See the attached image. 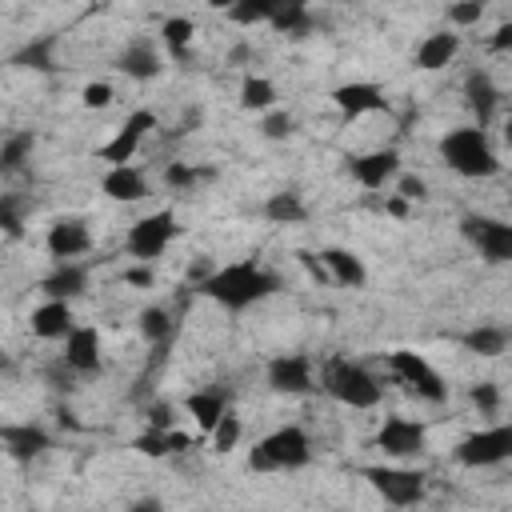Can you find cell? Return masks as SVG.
<instances>
[{
    "label": "cell",
    "instance_id": "cell-45",
    "mask_svg": "<svg viewBox=\"0 0 512 512\" xmlns=\"http://www.w3.org/2000/svg\"><path fill=\"white\" fill-rule=\"evenodd\" d=\"M148 428H172V404L168 400H156L152 408H148Z\"/></svg>",
    "mask_w": 512,
    "mask_h": 512
},
{
    "label": "cell",
    "instance_id": "cell-47",
    "mask_svg": "<svg viewBox=\"0 0 512 512\" xmlns=\"http://www.w3.org/2000/svg\"><path fill=\"white\" fill-rule=\"evenodd\" d=\"M488 48H492V52H512V24H500V28L492 32Z\"/></svg>",
    "mask_w": 512,
    "mask_h": 512
},
{
    "label": "cell",
    "instance_id": "cell-35",
    "mask_svg": "<svg viewBox=\"0 0 512 512\" xmlns=\"http://www.w3.org/2000/svg\"><path fill=\"white\" fill-rule=\"evenodd\" d=\"M208 176H212L208 168H196V164H184V160H172L164 168V184H172V188H192V184H200Z\"/></svg>",
    "mask_w": 512,
    "mask_h": 512
},
{
    "label": "cell",
    "instance_id": "cell-12",
    "mask_svg": "<svg viewBox=\"0 0 512 512\" xmlns=\"http://www.w3.org/2000/svg\"><path fill=\"white\" fill-rule=\"evenodd\" d=\"M268 384L280 396H308L316 388L312 384V360L300 356V352H288V356L268 360Z\"/></svg>",
    "mask_w": 512,
    "mask_h": 512
},
{
    "label": "cell",
    "instance_id": "cell-22",
    "mask_svg": "<svg viewBox=\"0 0 512 512\" xmlns=\"http://www.w3.org/2000/svg\"><path fill=\"white\" fill-rule=\"evenodd\" d=\"M464 100H468V108H472L476 124L484 128V124L492 120V112H496L500 92H496V84H492V76H488V72H468V80H464Z\"/></svg>",
    "mask_w": 512,
    "mask_h": 512
},
{
    "label": "cell",
    "instance_id": "cell-18",
    "mask_svg": "<svg viewBox=\"0 0 512 512\" xmlns=\"http://www.w3.org/2000/svg\"><path fill=\"white\" fill-rule=\"evenodd\" d=\"M0 440H4V452L12 460H32V456H40L52 444L48 432L36 428V424H4L0 428Z\"/></svg>",
    "mask_w": 512,
    "mask_h": 512
},
{
    "label": "cell",
    "instance_id": "cell-16",
    "mask_svg": "<svg viewBox=\"0 0 512 512\" xmlns=\"http://www.w3.org/2000/svg\"><path fill=\"white\" fill-rule=\"evenodd\" d=\"M100 188H104L108 200H120V204H132V200H144V196H148V180H144V172L132 168V164H112V168L104 172Z\"/></svg>",
    "mask_w": 512,
    "mask_h": 512
},
{
    "label": "cell",
    "instance_id": "cell-3",
    "mask_svg": "<svg viewBox=\"0 0 512 512\" xmlns=\"http://www.w3.org/2000/svg\"><path fill=\"white\" fill-rule=\"evenodd\" d=\"M312 460V440L304 428L284 424L276 432H268L252 452H248V468L252 472H276V468H304Z\"/></svg>",
    "mask_w": 512,
    "mask_h": 512
},
{
    "label": "cell",
    "instance_id": "cell-20",
    "mask_svg": "<svg viewBox=\"0 0 512 512\" xmlns=\"http://www.w3.org/2000/svg\"><path fill=\"white\" fill-rule=\"evenodd\" d=\"M456 52H460V36H456V32H432V36H424L420 48H416V68L440 72V68L452 64Z\"/></svg>",
    "mask_w": 512,
    "mask_h": 512
},
{
    "label": "cell",
    "instance_id": "cell-33",
    "mask_svg": "<svg viewBox=\"0 0 512 512\" xmlns=\"http://www.w3.org/2000/svg\"><path fill=\"white\" fill-rule=\"evenodd\" d=\"M140 332H144V340H152V344H168V336H172V316H168V308H144V312H140Z\"/></svg>",
    "mask_w": 512,
    "mask_h": 512
},
{
    "label": "cell",
    "instance_id": "cell-41",
    "mask_svg": "<svg viewBox=\"0 0 512 512\" xmlns=\"http://www.w3.org/2000/svg\"><path fill=\"white\" fill-rule=\"evenodd\" d=\"M472 404H476L480 412H496V408H500V388H496L492 380H480V384L472 388Z\"/></svg>",
    "mask_w": 512,
    "mask_h": 512
},
{
    "label": "cell",
    "instance_id": "cell-11",
    "mask_svg": "<svg viewBox=\"0 0 512 512\" xmlns=\"http://www.w3.org/2000/svg\"><path fill=\"white\" fill-rule=\"evenodd\" d=\"M424 444H428V428H424L420 420L388 416V420L380 424V432H376V448H380L384 456H396V460H404V456H420Z\"/></svg>",
    "mask_w": 512,
    "mask_h": 512
},
{
    "label": "cell",
    "instance_id": "cell-2",
    "mask_svg": "<svg viewBox=\"0 0 512 512\" xmlns=\"http://www.w3.org/2000/svg\"><path fill=\"white\" fill-rule=\"evenodd\" d=\"M440 156H444V164H448L452 172L472 176V180L500 172V160H496V152H492V144H488V136H484L480 124H472V128H452V132L440 140Z\"/></svg>",
    "mask_w": 512,
    "mask_h": 512
},
{
    "label": "cell",
    "instance_id": "cell-42",
    "mask_svg": "<svg viewBox=\"0 0 512 512\" xmlns=\"http://www.w3.org/2000/svg\"><path fill=\"white\" fill-rule=\"evenodd\" d=\"M0 224H4V236H8V240H16V236L24 232V220H20L16 204H12V196L0 200Z\"/></svg>",
    "mask_w": 512,
    "mask_h": 512
},
{
    "label": "cell",
    "instance_id": "cell-24",
    "mask_svg": "<svg viewBox=\"0 0 512 512\" xmlns=\"http://www.w3.org/2000/svg\"><path fill=\"white\" fill-rule=\"evenodd\" d=\"M320 260L328 264L332 284H344V288H364L368 268H364V264H360V256H352L348 248H324V252H320Z\"/></svg>",
    "mask_w": 512,
    "mask_h": 512
},
{
    "label": "cell",
    "instance_id": "cell-34",
    "mask_svg": "<svg viewBox=\"0 0 512 512\" xmlns=\"http://www.w3.org/2000/svg\"><path fill=\"white\" fill-rule=\"evenodd\" d=\"M272 4H276V0H236L224 16H228L232 24H244V28H248V24L268 20V16H272Z\"/></svg>",
    "mask_w": 512,
    "mask_h": 512
},
{
    "label": "cell",
    "instance_id": "cell-51",
    "mask_svg": "<svg viewBox=\"0 0 512 512\" xmlns=\"http://www.w3.org/2000/svg\"><path fill=\"white\" fill-rule=\"evenodd\" d=\"M504 140L512 144V112H508V120H504Z\"/></svg>",
    "mask_w": 512,
    "mask_h": 512
},
{
    "label": "cell",
    "instance_id": "cell-9",
    "mask_svg": "<svg viewBox=\"0 0 512 512\" xmlns=\"http://www.w3.org/2000/svg\"><path fill=\"white\" fill-rule=\"evenodd\" d=\"M460 232L476 244V252L488 264H508L512 260V224L492 220V216H464L460 220Z\"/></svg>",
    "mask_w": 512,
    "mask_h": 512
},
{
    "label": "cell",
    "instance_id": "cell-8",
    "mask_svg": "<svg viewBox=\"0 0 512 512\" xmlns=\"http://www.w3.org/2000/svg\"><path fill=\"white\" fill-rule=\"evenodd\" d=\"M176 228H180L176 224V212L172 208H160V212H152V216H144V220H136L128 228V252L136 260H156L172 244Z\"/></svg>",
    "mask_w": 512,
    "mask_h": 512
},
{
    "label": "cell",
    "instance_id": "cell-37",
    "mask_svg": "<svg viewBox=\"0 0 512 512\" xmlns=\"http://www.w3.org/2000/svg\"><path fill=\"white\" fill-rule=\"evenodd\" d=\"M132 448H136L140 456H168V452H172V436H168L164 428H148V432H140V436L132 440Z\"/></svg>",
    "mask_w": 512,
    "mask_h": 512
},
{
    "label": "cell",
    "instance_id": "cell-1",
    "mask_svg": "<svg viewBox=\"0 0 512 512\" xmlns=\"http://www.w3.org/2000/svg\"><path fill=\"white\" fill-rule=\"evenodd\" d=\"M276 288H280V276L260 268L256 260H236V264L212 268V276L204 284H196V292H204L208 300L224 304L228 312H244L248 304H260Z\"/></svg>",
    "mask_w": 512,
    "mask_h": 512
},
{
    "label": "cell",
    "instance_id": "cell-49",
    "mask_svg": "<svg viewBox=\"0 0 512 512\" xmlns=\"http://www.w3.org/2000/svg\"><path fill=\"white\" fill-rule=\"evenodd\" d=\"M56 420H60L64 428H80V420H76V412H72V408H64V404L56 408Z\"/></svg>",
    "mask_w": 512,
    "mask_h": 512
},
{
    "label": "cell",
    "instance_id": "cell-29",
    "mask_svg": "<svg viewBox=\"0 0 512 512\" xmlns=\"http://www.w3.org/2000/svg\"><path fill=\"white\" fill-rule=\"evenodd\" d=\"M508 340H512V336H508L504 328H496V324H480V328H472V332H464V336H460V344H464L468 352L488 356V360H492V356H500V352L508 348Z\"/></svg>",
    "mask_w": 512,
    "mask_h": 512
},
{
    "label": "cell",
    "instance_id": "cell-26",
    "mask_svg": "<svg viewBox=\"0 0 512 512\" xmlns=\"http://www.w3.org/2000/svg\"><path fill=\"white\" fill-rule=\"evenodd\" d=\"M192 36H196V24H192L188 16H168V20L160 24V40H164V48H168V56H172L176 64L188 60Z\"/></svg>",
    "mask_w": 512,
    "mask_h": 512
},
{
    "label": "cell",
    "instance_id": "cell-10",
    "mask_svg": "<svg viewBox=\"0 0 512 512\" xmlns=\"http://www.w3.org/2000/svg\"><path fill=\"white\" fill-rule=\"evenodd\" d=\"M152 128H156V116H152L148 108H136V112H128V120L120 124V132H116L104 148H96V156L108 160V168H112V164H128Z\"/></svg>",
    "mask_w": 512,
    "mask_h": 512
},
{
    "label": "cell",
    "instance_id": "cell-13",
    "mask_svg": "<svg viewBox=\"0 0 512 512\" xmlns=\"http://www.w3.org/2000/svg\"><path fill=\"white\" fill-rule=\"evenodd\" d=\"M396 168H400V152H396V148H380V152H368V156H352V160H348L352 180H356L360 188H368V192L384 188V184L396 176Z\"/></svg>",
    "mask_w": 512,
    "mask_h": 512
},
{
    "label": "cell",
    "instance_id": "cell-23",
    "mask_svg": "<svg viewBox=\"0 0 512 512\" xmlns=\"http://www.w3.org/2000/svg\"><path fill=\"white\" fill-rule=\"evenodd\" d=\"M268 24H272V32H280V36H296V40L308 36V32H312L308 0H276Z\"/></svg>",
    "mask_w": 512,
    "mask_h": 512
},
{
    "label": "cell",
    "instance_id": "cell-32",
    "mask_svg": "<svg viewBox=\"0 0 512 512\" xmlns=\"http://www.w3.org/2000/svg\"><path fill=\"white\" fill-rule=\"evenodd\" d=\"M32 148H36V136H32V132H12V136L4 140V148H0V168H4V172H20L24 160L32 156Z\"/></svg>",
    "mask_w": 512,
    "mask_h": 512
},
{
    "label": "cell",
    "instance_id": "cell-17",
    "mask_svg": "<svg viewBox=\"0 0 512 512\" xmlns=\"http://www.w3.org/2000/svg\"><path fill=\"white\" fill-rule=\"evenodd\" d=\"M72 328H76V324H72V308H68V300L48 296V300L32 312V336H40V340H64Z\"/></svg>",
    "mask_w": 512,
    "mask_h": 512
},
{
    "label": "cell",
    "instance_id": "cell-6",
    "mask_svg": "<svg viewBox=\"0 0 512 512\" xmlns=\"http://www.w3.org/2000/svg\"><path fill=\"white\" fill-rule=\"evenodd\" d=\"M456 460L464 468H492V464L512 460V424H492V428L464 436L456 444Z\"/></svg>",
    "mask_w": 512,
    "mask_h": 512
},
{
    "label": "cell",
    "instance_id": "cell-14",
    "mask_svg": "<svg viewBox=\"0 0 512 512\" xmlns=\"http://www.w3.org/2000/svg\"><path fill=\"white\" fill-rule=\"evenodd\" d=\"M332 104L352 120V116H368V112H380V108H388V100H384V92L376 88V84H368V80H352V84H340V88H332Z\"/></svg>",
    "mask_w": 512,
    "mask_h": 512
},
{
    "label": "cell",
    "instance_id": "cell-27",
    "mask_svg": "<svg viewBox=\"0 0 512 512\" xmlns=\"http://www.w3.org/2000/svg\"><path fill=\"white\" fill-rule=\"evenodd\" d=\"M264 216L272 220V224H304L308 220V208H304V200H300V192H272L268 200H264Z\"/></svg>",
    "mask_w": 512,
    "mask_h": 512
},
{
    "label": "cell",
    "instance_id": "cell-7",
    "mask_svg": "<svg viewBox=\"0 0 512 512\" xmlns=\"http://www.w3.org/2000/svg\"><path fill=\"white\" fill-rule=\"evenodd\" d=\"M388 364H392L396 380H400V384H408L416 396H424V400H432V404H440V400L448 396L444 376H440L424 356H416V352H408V348H396V352L388 356Z\"/></svg>",
    "mask_w": 512,
    "mask_h": 512
},
{
    "label": "cell",
    "instance_id": "cell-43",
    "mask_svg": "<svg viewBox=\"0 0 512 512\" xmlns=\"http://www.w3.org/2000/svg\"><path fill=\"white\" fill-rule=\"evenodd\" d=\"M396 192H400L404 200H424V196H428V184H424V176H400Z\"/></svg>",
    "mask_w": 512,
    "mask_h": 512
},
{
    "label": "cell",
    "instance_id": "cell-30",
    "mask_svg": "<svg viewBox=\"0 0 512 512\" xmlns=\"http://www.w3.org/2000/svg\"><path fill=\"white\" fill-rule=\"evenodd\" d=\"M52 48H56V36H40V40H28L20 52H12V64L16 68H32V72H52L56 60H52Z\"/></svg>",
    "mask_w": 512,
    "mask_h": 512
},
{
    "label": "cell",
    "instance_id": "cell-48",
    "mask_svg": "<svg viewBox=\"0 0 512 512\" xmlns=\"http://www.w3.org/2000/svg\"><path fill=\"white\" fill-rule=\"evenodd\" d=\"M384 208H388V212H392V216H408V200H404V196H400V192H396V196H392V200H388V204H384Z\"/></svg>",
    "mask_w": 512,
    "mask_h": 512
},
{
    "label": "cell",
    "instance_id": "cell-19",
    "mask_svg": "<svg viewBox=\"0 0 512 512\" xmlns=\"http://www.w3.org/2000/svg\"><path fill=\"white\" fill-rule=\"evenodd\" d=\"M64 360L76 372H96L100 368V332L96 328H72L64 336Z\"/></svg>",
    "mask_w": 512,
    "mask_h": 512
},
{
    "label": "cell",
    "instance_id": "cell-36",
    "mask_svg": "<svg viewBox=\"0 0 512 512\" xmlns=\"http://www.w3.org/2000/svg\"><path fill=\"white\" fill-rule=\"evenodd\" d=\"M240 432H244V428H240V420H236L232 412H224V416H220V424L212 428V448H216V452H232V448L240 444Z\"/></svg>",
    "mask_w": 512,
    "mask_h": 512
},
{
    "label": "cell",
    "instance_id": "cell-21",
    "mask_svg": "<svg viewBox=\"0 0 512 512\" xmlns=\"http://www.w3.org/2000/svg\"><path fill=\"white\" fill-rule=\"evenodd\" d=\"M116 68H120L124 76H132V80H156L164 64H160V56H156V48H152L148 40H132V44L120 52Z\"/></svg>",
    "mask_w": 512,
    "mask_h": 512
},
{
    "label": "cell",
    "instance_id": "cell-46",
    "mask_svg": "<svg viewBox=\"0 0 512 512\" xmlns=\"http://www.w3.org/2000/svg\"><path fill=\"white\" fill-rule=\"evenodd\" d=\"M124 284H132V288H148V284H152V268H148V260L136 264V268H128V272H124Z\"/></svg>",
    "mask_w": 512,
    "mask_h": 512
},
{
    "label": "cell",
    "instance_id": "cell-15",
    "mask_svg": "<svg viewBox=\"0 0 512 512\" xmlns=\"http://www.w3.org/2000/svg\"><path fill=\"white\" fill-rule=\"evenodd\" d=\"M48 252L64 264L68 256H84L88 248H92V236H88V224L84 220H56L52 228H48Z\"/></svg>",
    "mask_w": 512,
    "mask_h": 512
},
{
    "label": "cell",
    "instance_id": "cell-39",
    "mask_svg": "<svg viewBox=\"0 0 512 512\" xmlns=\"http://www.w3.org/2000/svg\"><path fill=\"white\" fill-rule=\"evenodd\" d=\"M480 16H484V0H456L448 8V20L456 28H472V24H480Z\"/></svg>",
    "mask_w": 512,
    "mask_h": 512
},
{
    "label": "cell",
    "instance_id": "cell-40",
    "mask_svg": "<svg viewBox=\"0 0 512 512\" xmlns=\"http://www.w3.org/2000/svg\"><path fill=\"white\" fill-rule=\"evenodd\" d=\"M80 100H84V108H108L112 104V84L108 80H92V84H84Z\"/></svg>",
    "mask_w": 512,
    "mask_h": 512
},
{
    "label": "cell",
    "instance_id": "cell-44",
    "mask_svg": "<svg viewBox=\"0 0 512 512\" xmlns=\"http://www.w3.org/2000/svg\"><path fill=\"white\" fill-rule=\"evenodd\" d=\"M296 260H300V264H304V268L312 272V280H320V284H328V280H332L328 264H324V260H320L316 252H296Z\"/></svg>",
    "mask_w": 512,
    "mask_h": 512
},
{
    "label": "cell",
    "instance_id": "cell-38",
    "mask_svg": "<svg viewBox=\"0 0 512 512\" xmlns=\"http://www.w3.org/2000/svg\"><path fill=\"white\" fill-rule=\"evenodd\" d=\"M260 132L268 136V140H288L292 132H296V120L288 116V112H264V120H260Z\"/></svg>",
    "mask_w": 512,
    "mask_h": 512
},
{
    "label": "cell",
    "instance_id": "cell-4",
    "mask_svg": "<svg viewBox=\"0 0 512 512\" xmlns=\"http://www.w3.org/2000/svg\"><path fill=\"white\" fill-rule=\"evenodd\" d=\"M324 392L348 408H376L380 404V384L368 368L344 360V356H332L324 364Z\"/></svg>",
    "mask_w": 512,
    "mask_h": 512
},
{
    "label": "cell",
    "instance_id": "cell-28",
    "mask_svg": "<svg viewBox=\"0 0 512 512\" xmlns=\"http://www.w3.org/2000/svg\"><path fill=\"white\" fill-rule=\"evenodd\" d=\"M184 404H188V412L196 416V428H200V432H212V428L220 424V416L228 412V408H224V396H220L216 388H204V392H192V396H188Z\"/></svg>",
    "mask_w": 512,
    "mask_h": 512
},
{
    "label": "cell",
    "instance_id": "cell-31",
    "mask_svg": "<svg viewBox=\"0 0 512 512\" xmlns=\"http://www.w3.org/2000/svg\"><path fill=\"white\" fill-rule=\"evenodd\" d=\"M276 104V84L264 76H244L240 84V108L244 112H268Z\"/></svg>",
    "mask_w": 512,
    "mask_h": 512
},
{
    "label": "cell",
    "instance_id": "cell-50",
    "mask_svg": "<svg viewBox=\"0 0 512 512\" xmlns=\"http://www.w3.org/2000/svg\"><path fill=\"white\" fill-rule=\"evenodd\" d=\"M204 4H208V8H216V12H228L236 0H204Z\"/></svg>",
    "mask_w": 512,
    "mask_h": 512
},
{
    "label": "cell",
    "instance_id": "cell-5",
    "mask_svg": "<svg viewBox=\"0 0 512 512\" xmlns=\"http://www.w3.org/2000/svg\"><path fill=\"white\" fill-rule=\"evenodd\" d=\"M388 504H396V508H412V504H420L424 500V472H416V468H392V464H372V468H364L360 472Z\"/></svg>",
    "mask_w": 512,
    "mask_h": 512
},
{
    "label": "cell",
    "instance_id": "cell-25",
    "mask_svg": "<svg viewBox=\"0 0 512 512\" xmlns=\"http://www.w3.org/2000/svg\"><path fill=\"white\" fill-rule=\"evenodd\" d=\"M84 284H88V272H84L80 264H68V260H64L52 276L40 280V292H44V296H56V300H72V296L84 292Z\"/></svg>",
    "mask_w": 512,
    "mask_h": 512
}]
</instances>
